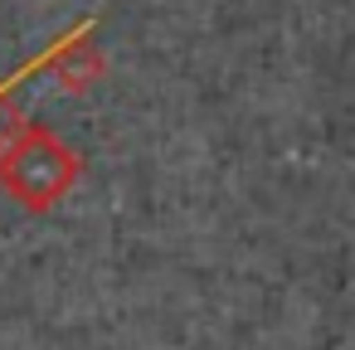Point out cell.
I'll list each match as a JSON object with an SVG mask.
<instances>
[{
	"label": "cell",
	"mask_w": 355,
	"mask_h": 350,
	"mask_svg": "<svg viewBox=\"0 0 355 350\" xmlns=\"http://www.w3.org/2000/svg\"><path fill=\"white\" fill-rule=\"evenodd\" d=\"M78 180V156L69 141H59L49 127L30 122L10 137V146L0 151V185H6V195L25 209H54L69 185Z\"/></svg>",
	"instance_id": "obj_1"
}]
</instances>
